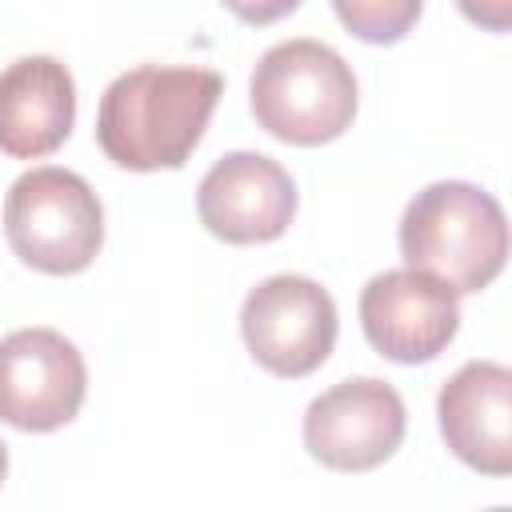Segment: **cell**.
I'll list each match as a JSON object with an SVG mask.
<instances>
[{"label":"cell","mask_w":512,"mask_h":512,"mask_svg":"<svg viewBox=\"0 0 512 512\" xmlns=\"http://www.w3.org/2000/svg\"><path fill=\"white\" fill-rule=\"evenodd\" d=\"M224 80L196 64H140L120 72L96 112L100 152L128 172L180 168L200 144Z\"/></svg>","instance_id":"obj_1"},{"label":"cell","mask_w":512,"mask_h":512,"mask_svg":"<svg viewBox=\"0 0 512 512\" xmlns=\"http://www.w3.org/2000/svg\"><path fill=\"white\" fill-rule=\"evenodd\" d=\"M400 256L456 296L488 288L508 260V220L492 192L468 180H436L400 216Z\"/></svg>","instance_id":"obj_2"},{"label":"cell","mask_w":512,"mask_h":512,"mask_svg":"<svg viewBox=\"0 0 512 512\" xmlns=\"http://www.w3.org/2000/svg\"><path fill=\"white\" fill-rule=\"evenodd\" d=\"M356 76L348 60L308 36L272 44L248 84V104L256 124L296 148H316L352 128L356 116Z\"/></svg>","instance_id":"obj_3"},{"label":"cell","mask_w":512,"mask_h":512,"mask_svg":"<svg viewBox=\"0 0 512 512\" xmlns=\"http://www.w3.org/2000/svg\"><path fill=\"white\" fill-rule=\"evenodd\" d=\"M8 248L44 276L84 272L104 244V208L92 184L68 168H32L4 196Z\"/></svg>","instance_id":"obj_4"},{"label":"cell","mask_w":512,"mask_h":512,"mask_svg":"<svg viewBox=\"0 0 512 512\" xmlns=\"http://www.w3.org/2000/svg\"><path fill=\"white\" fill-rule=\"evenodd\" d=\"M336 304L312 276L280 272L260 280L240 308V336L252 360L272 372L300 380L316 372L336 344Z\"/></svg>","instance_id":"obj_5"},{"label":"cell","mask_w":512,"mask_h":512,"mask_svg":"<svg viewBox=\"0 0 512 512\" xmlns=\"http://www.w3.org/2000/svg\"><path fill=\"white\" fill-rule=\"evenodd\" d=\"M400 392L376 376H352L320 392L304 412V448L332 472H372L404 440Z\"/></svg>","instance_id":"obj_6"},{"label":"cell","mask_w":512,"mask_h":512,"mask_svg":"<svg viewBox=\"0 0 512 512\" xmlns=\"http://www.w3.org/2000/svg\"><path fill=\"white\" fill-rule=\"evenodd\" d=\"M88 392L80 348L56 328H16L0 340V420L20 432H56Z\"/></svg>","instance_id":"obj_7"},{"label":"cell","mask_w":512,"mask_h":512,"mask_svg":"<svg viewBox=\"0 0 512 512\" xmlns=\"http://www.w3.org/2000/svg\"><path fill=\"white\" fill-rule=\"evenodd\" d=\"M360 328L392 364H428L460 332V304L448 284L416 268H392L364 284Z\"/></svg>","instance_id":"obj_8"},{"label":"cell","mask_w":512,"mask_h":512,"mask_svg":"<svg viewBox=\"0 0 512 512\" xmlns=\"http://www.w3.org/2000/svg\"><path fill=\"white\" fill-rule=\"evenodd\" d=\"M196 212L224 244H272L296 216V184L264 152H228L204 172Z\"/></svg>","instance_id":"obj_9"},{"label":"cell","mask_w":512,"mask_h":512,"mask_svg":"<svg viewBox=\"0 0 512 512\" xmlns=\"http://www.w3.org/2000/svg\"><path fill=\"white\" fill-rule=\"evenodd\" d=\"M440 436L456 460L484 476L512 472V372L496 360H468L436 396Z\"/></svg>","instance_id":"obj_10"},{"label":"cell","mask_w":512,"mask_h":512,"mask_svg":"<svg viewBox=\"0 0 512 512\" xmlns=\"http://www.w3.org/2000/svg\"><path fill=\"white\" fill-rule=\"evenodd\" d=\"M76 124V80L52 56H20L0 72V152L40 160Z\"/></svg>","instance_id":"obj_11"},{"label":"cell","mask_w":512,"mask_h":512,"mask_svg":"<svg viewBox=\"0 0 512 512\" xmlns=\"http://www.w3.org/2000/svg\"><path fill=\"white\" fill-rule=\"evenodd\" d=\"M332 8L356 40L396 44L416 28L424 0H332Z\"/></svg>","instance_id":"obj_12"},{"label":"cell","mask_w":512,"mask_h":512,"mask_svg":"<svg viewBox=\"0 0 512 512\" xmlns=\"http://www.w3.org/2000/svg\"><path fill=\"white\" fill-rule=\"evenodd\" d=\"M224 8H228L236 20L264 28V24H276V20H284L288 12H296L300 0H224Z\"/></svg>","instance_id":"obj_13"},{"label":"cell","mask_w":512,"mask_h":512,"mask_svg":"<svg viewBox=\"0 0 512 512\" xmlns=\"http://www.w3.org/2000/svg\"><path fill=\"white\" fill-rule=\"evenodd\" d=\"M456 8L484 32H508L512 24V0H456Z\"/></svg>","instance_id":"obj_14"},{"label":"cell","mask_w":512,"mask_h":512,"mask_svg":"<svg viewBox=\"0 0 512 512\" xmlns=\"http://www.w3.org/2000/svg\"><path fill=\"white\" fill-rule=\"evenodd\" d=\"M4 476H8V444L0 440V484H4Z\"/></svg>","instance_id":"obj_15"}]
</instances>
